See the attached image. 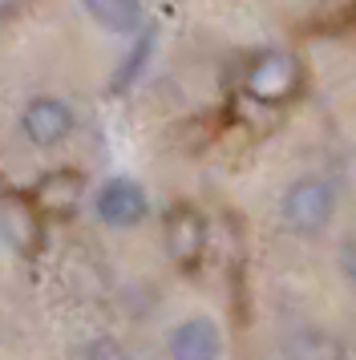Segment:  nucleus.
<instances>
[{
	"label": "nucleus",
	"mask_w": 356,
	"mask_h": 360,
	"mask_svg": "<svg viewBox=\"0 0 356 360\" xmlns=\"http://www.w3.org/2000/svg\"><path fill=\"white\" fill-rule=\"evenodd\" d=\"M279 211H284V223L295 235H316V231L328 227V219L336 211V186L328 179H316V174L295 179L288 186L284 202H279Z\"/></svg>",
	"instance_id": "obj_1"
},
{
	"label": "nucleus",
	"mask_w": 356,
	"mask_h": 360,
	"mask_svg": "<svg viewBox=\"0 0 356 360\" xmlns=\"http://www.w3.org/2000/svg\"><path fill=\"white\" fill-rule=\"evenodd\" d=\"M300 61L291 57V53H259L255 61L247 65L243 73V89H247V98L263 101V105H279V101H288L295 89H300Z\"/></svg>",
	"instance_id": "obj_2"
},
{
	"label": "nucleus",
	"mask_w": 356,
	"mask_h": 360,
	"mask_svg": "<svg viewBox=\"0 0 356 360\" xmlns=\"http://www.w3.org/2000/svg\"><path fill=\"white\" fill-rule=\"evenodd\" d=\"M0 239L13 247L20 259H32L41 243H45V231H41V211L32 207L29 195H0Z\"/></svg>",
	"instance_id": "obj_3"
},
{
	"label": "nucleus",
	"mask_w": 356,
	"mask_h": 360,
	"mask_svg": "<svg viewBox=\"0 0 356 360\" xmlns=\"http://www.w3.org/2000/svg\"><path fill=\"white\" fill-rule=\"evenodd\" d=\"M73 105L61 98H32L25 110H20V134L29 138L32 146L53 150L61 146L65 138L73 134Z\"/></svg>",
	"instance_id": "obj_4"
},
{
	"label": "nucleus",
	"mask_w": 356,
	"mask_h": 360,
	"mask_svg": "<svg viewBox=\"0 0 356 360\" xmlns=\"http://www.w3.org/2000/svg\"><path fill=\"white\" fill-rule=\"evenodd\" d=\"M94 211L106 227H138L150 211V198L134 179H110L101 182V191L94 198Z\"/></svg>",
	"instance_id": "obj_5"
},
{
	"label": "nucleus",
	"mask_w": 356,
	"mask_h": 360,
	"mask_svg": "<svg viewBox=\"0 0 356 360\" xmlns=\"http://www.w3.org/2000/svg\"><path fill=\"white\" fill-rule=\"evenodd\" d=\"M203 247H207V223H203V214L186 207V202H178L170 207L166 214V251H170V259L178 267H194V263L203 259Z\"/></svg>",
	"instance_id": "obj_6"
},
{
	"label": "nucleus",
	"mask_w": 356,
	"mask_h": 360,
	"mask_svg": "<svg viewBox=\"0 0 356 360\" xmlns=\"http://www.w3.org/2000/svg\"><path fill=\"white\" fill-rule=\"evenodd\" d=\"M81 195H85V179L77 170H49L45 179H37L32 186V207L41 214H53V219H65V214L77 211Z\"/></svg>",
	"instance_id": "obj_7"
},
{
	"label": "nucleus",
	"mask_w": 356,
	"mask_h": 360,
	"mask_svg": "<svg viewBox=\"0 0 356 360\" xmlns=\"http://www.w3.org/2000/svg\"><path fill=\"white\" fill-rule=\"evenodd\" d=\"M219 328L194 316V320H182V324L170 332V360H219Z\"/></svg>",
	"instance_id": "obj_8"
},
{
	"label": "nucleus",
	"mask_w": 356,
	"mask_h": 360,
	"mask_svg": "<svg viewBox=\"0 0 356 360\" xmlns=\"http://www.w3.org/2000/svg\"><path fill=\"white\" fill-rule=\"evenodd\" d=\"M81 4H85L89 20H97L113 37H134L146 25L142 0H81Z\"/></svg>",
	"instance_id": "obj_9"
},
{
	"label": "nucleus",
	"mask_w": 356,
	"mask_h": 360,
	"mask_svg": "<svg viewBox=\"0 0 356 360\" xmlns=\"http://www.w3.org/2000/svg\"><path fill=\"white\" fill-rule=\"evenodd\" d=\"M154 53V25H142L138 33H134V49L122 57V65H117V73H113L110 89L113 94H126L129 85L138 82V73L146 69V57Z\"/></svg>",
	"instance_id": "obj_10"
},
{
	"label": "nucleus",
	"mask_w": 356,
	"mask_h": 360,
	"mask_svg": "<svg viewBox=\"0 0 356 360\" xmlns=\"http://www.w3.org/2000/svg\"><path fill=\"white\" fill-rule=\"evenodd\" d=\"M275 360H340V344L328 340L324 332H304L291 344H284Z\"/></svg>",
	"instance_id": "obj_11"
},
{
	"label": "nucleus",
	"mask_w": 356,
	"mask_h": 360,
	"mask_svg": "<svg viewBox=\"0 0 356 360\" xmlns=\"http://www.w3.org/2000/svg\"><path fill=\"white\" fill-rule=\"evenodd\" d=\"M20 4H25V0H0V20H4V17H13V13L20 8Z\"/></svg>",
	"instance_id": "obj_12"
}]
</instances>
